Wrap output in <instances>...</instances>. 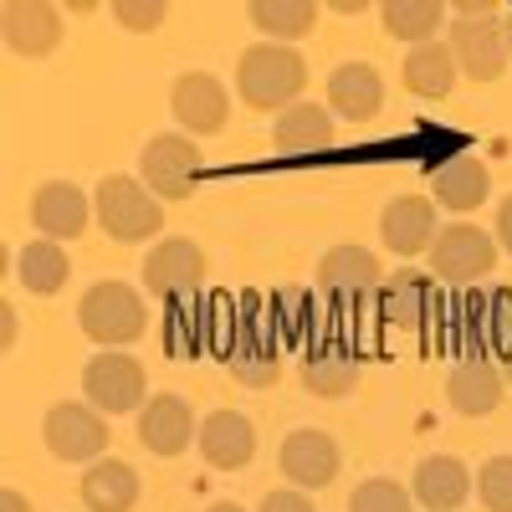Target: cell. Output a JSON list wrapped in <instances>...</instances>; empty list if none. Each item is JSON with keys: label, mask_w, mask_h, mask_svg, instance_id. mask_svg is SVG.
<instances>
[{"label": "cell", "mask_w": 512, "mask_h": 512, "mask_svg": "<svg viewBox=\"0 0 512 512\" xmlns=\"http://www.w3.org/2000/svg\"><path fill=\"white\" fill-rule=\"evenodd\" d=\"M487 190H492V169L477 154H456L431 175V200L446 205V210H461V216L477 210L487 200Z\"/></svg>", "instance_id": "20"}, {"label": "cell", "mask_w": 512, "mask_h": 512, "mask_svg": "<svg viewBox=\"0 0 512 512\" xmlns=\"http://www.w3.org/2000/svg\"><path fill=\"white\" fill-rule=\"evenodd\" d=\"M67 272H72V267H67V251H62L57 241H26L21 256H16V282H21L31 297L62 292Z\"/></svg>", "instance_id": "26"}, {"label": "cell", "mask_w": 512, "mask_h": 512, "mask_svg": "<svg viewBox=\"0 0 512 512\" xmlns=\"http://www.w3.org/2000/svg\"><path fill=\"white\" fill-rule=\"evenodd\" d=\"M0 512H31V502L16 487H6V492H0Z\"/></svg>", "instance_id": "36"}, {"label": "cell", "mask_w": 512, "mask_h": 512, "mask_svg": "<svg viewBox=\"0 0 512 512\" xmlns=\"http://www.w3.org/2000/svg\"><path fill=\"white\" fill-rule=\"evenodd\" d=\"M200 277H205V251L185 236H169L144 256V287L164 297V303H185L200 287Z\"/></svg>", "instance_id": "10"}, {"label": "cell", "mask_w": 512, "mask_h": 512, "mask_svg": "<svg viewBox=\"0 0 512 512\" xmlns=\"http://www.w3.org/2000/svg\"><path fill=\"white\" fill-rule=\"evenodd\" d=\"M262 512H318V507L308 502V492L282 487V492H267V497H262Z\"/></svg>", "instance_id": "34"}, {"label": "cell", "mask_w": 512, "mask_h": 512, "mask_svg": "<svg viewBox=\"0 0 512 512\" xmlns=\"http://www.w3.org/2000/svg\"><path fill=\"white\" fill-rule=\"evenodd\" d=\"M477 497L487 512H512V456H492L477 472Z\"/></svg>", "instance_id": "32"}, {"label": "cell", "mask_w": 512, "mask_h": 512, "mask_svg": "<svg viewBox=\"0 0 512 512\" xmlns=\"http://www.w3.org/2000/svg\"><path fill=\"white\" fill-rule=\"evenodd\" d=\"M492 236H497L502 251H512V195L497 205V226H492Z\"/></svg>", "instance_id": "35"}, {"label": "cell", "mask_w": 512, "mask_h": 512, "mask_svg": "<svg viewBox=\"0 0 512 512\" xmlns=\"http://www.w3.org/2000/svg\"><path fill=\"white\" fill-rule=\"evenodd\" d=\"M231 379L236 384H246V390H267V384H277V374H282V359H277V349H262V344H246V349H236L231 354Z\"/></svg>", "instance_id": "30"}, {"label": "cell", "mask_w": 512, "mask_h": 512, "mask_svg": "<svg viewBox=\"0 0 512 512\" xmlns=\"http://www.w3.org/2000/svg\"><path fill=\"white\" fill-rule=\"evenodd\" d=\"M410 487L390 482V477H374V482H359V492L349 497V512H410Z\"/></svg>", "instance_id": "31"}, {"label": "cell", "mask_w": 512, "mask_h": 512, "mask_svg": "<svg viewBox=\"0 0 512 512\" xmlns=\"http://www.w3.org/2000/svg\"><path fill=\"white\" fill-rule=\"evenodd\" d=\"M272 144L277 154H313L333 144V113L318 103H292L287 113H277L272 123Z\"/></svg>", "instance_id": "24"}, {"label": "cell", "mask_w": 512, "mask_h": 512, "mask_svg": "<svg viewBox=\"0 0 512 512\" xmlns=\"http://www.w3.org/2000/svg\"><path fill=\"white\" fill-rule=\"evenodd\" d=\"M41 441L57 461H103L108 451V415H98L93 405H77V400H62L47 410L41 420Z\"/></svg>", "instance_id": "6"}, {"label": "cell", "mask_w": 512, "mask_h": 512, "mask_svg": "<svg viewBox=\"0 0 512 512\" xmlns=\"http://www.w3.org/2000/svg\"><path fill=\"white\" fill-rule=\"evenodd\" d=\"M82 400H88L98 415H134V410H144L149 405L144 364L118 354V349H103L98 359H88V369H82Z\"/></svg>", "instance_id": "5"}, {"label": "cell", "mask_w": 512, "mask_h": 512, "mask_svg": "<svg viewBox=\"0 0 512 512\" xmlns=\"http://www.w3.org/2000/svg\"><path fill=\"white\" fill-rule=\"evenodd\" d=\"M205 512H246V507H236V502H210Z\"/></svg>", "instance_id": "38"}, {"label": "cell", "mask_w": 512, "mask_h": 512, "mask_svg": "<svg viewBox=\"0 0 512 512\" xmlns=\"http://www.w3.org/2000/svg\"><path fill=\"white\" fill-rule=\"evenodd\" d=\"M318 282L328 292H374L384 287V267H379V256L369 246H333L323 251V262H318Z\"/></svg>", "instance_id": "23"}, {"label": "cell", "mask_w": 512, "mask_h": 512, "mask_svg": "<svg viewBox=\"0 0 512 512\" xmlns=\"http://www.w3.org/2000/svg\"><path fill=\"white\" fill-rule=\"evenodd\" d=\"M318 21V6L313 0H251V26L262 31L267 41H277V47H287V41L308 36Z\"/></svg>", "instance_id": "27"}, {"label": "cell", "mask_w": 512, "mask_h": 512, "mask_svg": "<svg viewBox=\"0 0 512 512\" xmlns=\"http://www.w3.org/2000/svg\"><path fill=\"white\" fill-rule=\"evenodd\" d=\"M200 175V149L190 134H154L139 154V180L159 200H185Z\"/></svg>", "instance_id": "7"}, {"label": "cell", "mask_w": 512, "mask_h": 512, "mask_svg": "<svg viewBox=\"0 0 512 512\" xmlns=\"http://www.w3.org/2000/svg\"><path fill=\"white\" fill-rule=\"evenodd\" d=\"M451 11L436 6V0H390V6H379V21L395 41H410V47H425V41H436L441 21Z\"/></svg>", "instance_id": "28"}, {"label": "cell", "mask_w": 512, "mask_h": 512, "mask_svg": "<svg viewBox=\"0 0 512 512\" xmlns=\"http://www.w3.org/2000/svg\"><path fill=\"white\" fill-rule=\"evenodd\" d=\"M477 477L466 472V461L456 456H425L415 466V477H410V497L425 507V512H456L466 497H472Z\"/></svg>", "instance_id": "18"}, {"label": "cell", "mask_w": 512, "mask_h": 512, "mask_svg": "<svg viewBox=\"0 0 512 512\" xmlns=\"http://www.w3.org/2000/svg\"><path fill=\"white\" fill-rule=\"evenodd\" d=\"M303 384L318 400H344L359 384V364L349 354H338V349H313L303 359Z\"/></svg>", "instance_id": "29"}, {"label": "cell", "mask_w": 512, "mask_h": 512, "mask_svg": "<svg viewBox=\"0 0 512 512\" xmlns=\"http://www.w3.org/2000/svg\"><path fill=\"white\" fill-rule=\"evenodd\" d=\"M0 318H6V323H0V328H6V344H16V308L6 303V308H0Z\"/></svg>", "instance_id": "37"}, {"label": "cell", "mask_w": 512, "mask_h": 512, "mask_svg": "<svg viewBox=\"0 0 512 512\" xmlns=\"http://www.w3.org/2000/svg\"><path fill=\"white\" fill-rule=\"evenodd\" d=\"M497 267V236L482 231V226H446L431 246V272L446 277V282H477Z\"/></svg>", "instance_id": "8"}, {"label": "cell", "mask_w": 512, "mask_h": 512, "mask_svg": "<svg viewBox=\"0 0 512 512\" xmlns=\"http://www.w3.org/2000/svg\"><path fill=\"white\" fill-rule=\"evenodd\" d=\"M195 436H200L195 410H190V400H180V395H154V400L139 410V441H144V451H154V456H180Z\"/></svg>", "instance_id": "15"}, {"label": "cell", "mask_w": 512, "mask_h": 512, "mask_svg": "<svg viewBox=\"0 0 512 512\" xmlns=\"http://www.w3.org/2000/svg\"><path fill=\"white\" fill-rule=\"evenodd\" d=\"M93 210H88V195H82L72 180H47L36 195H31V226L41 231V241H77L88 231Z\"/></svg>", "instance_id": "11"}, {"label": "cell", "mask_w": 512, "mask_h": 512, "mask_svg": "<svg viewBox=\"0 0 512 512\" xmlns=\"http://www.w3.org/2000/svg\"><path fill=\"white\" fill-rule=\"evenodd\" d=\"M502 36H507V57H512V11L502 16Z\"/></svg>", "instance_id": "39"}, {"label": "cell", "mask_w": 512, "mask_h": 512, "mask_svg": "<svg viewBox=\"0 0 512 512\" xmlns=\"http://www.w3.org/2000/svg\"><path fill=\"white\" fill-rule=\"evenodd\" d=\"M303 82H308L303 57H297L292 47H277V41H256V47H246L241 62H236L241 103L262 108V113H272V108L287 113L297 103V93H303Z\"/></svg>", "instance_id": "1"}, {"label": "cell", "mask_w": 512, "mask_h": 512, "mask_svg": "<svg viewBox=\"0 0 512 512\" xmlns=\"http://www.w3.org/2000/svg\"><path fill=\"white\" fill-rule=\"evenodd\" d=\"M77 323H82V333H88L93 344L123 349V344H134V338H144L149 308H144V297L134 287H123V282H93L88 292H82V303H77Z\"/></svg>", "instance_id": "3"}, {"label": "cell", "mask_w": 512, "mask_h": 512, "mask_svg": "<svg viewBox=\"0 0 512 512\" xmlns=\"http://www.w3.org/2000/svg\"><path fill=\"white\" fill-rule=\"evenodd\" d=\"M0 31H6V47L16 57H47L62 47V11L47 0H11L0 11Z\"/></svg>", "instance_id": "13"}, {"label": "cell", "mask_w": 512, "mask_h": 512, "mask_svg": "<svg viewBox=\"0 0 512 512\" xmlns=\"http://www.w3.org/2000/svg\"><path fill=\"white\" fill-rule=\"evenodd\" d=\"M379 236L384 246H390L395 256H420V251H431L436 246V200L431 195H400L384 205V216H379Z\"/></svg>", "instance_id": "14"}, {"label": "cell", "mask_w": 512, "mask_h": 512, "mask_svg": "<svg viewBox=\"0 0 512 512\" xmlns=\"http://www.w3.org/2000/svg\"><path fill=\"white\" fill-rule=\"evenodd\" d=\"M405 88L415 93V98H446L451 88H456V77H461V67H456V57H451V47H441V41H425V47H410V57H405Z\"/></svg>", "instance_id": "25"}, {"label": "cell", "mask_w": 512, "mask_h": 512, "mask_svg": "<svg viewBox=\"0 0 512 512\" xmlns=\"http://www.w3.org/2000/svg\"><path fill=\"white\" fill-rule=\"evenodd\" d=\"M446 47H451L461 77H472V82H497L502 77L507 36H502V21H497L492 0H461V6H451V41Z\"/></svg>", "instance_id": "2"}, {"label": "cell", "mask_w": 512, "mask_h": 512, "mask_svg": "<svg viewBox=\"0 0 512 512\" xmlns=\"http://www.w3.org/2000/svg\"><path fill=\"white\" fill-rule=\"evenodd\" d=\"M502 379H507V384H512V354H507V364H502Z\"/></svg>", "instance_id": "40"}, {"label": "cell", "mask_w": 512, "mask_h": 512, "mask_svg": "<svg viewBox=\"0 0 512 512\" xmlns=\"http://www.w3.org/2000/svg\"><path fill=\"white\" fill-rule=\"evenodd\" d=\"M502 390H507V379H502V369L487 364V359H461V364L446 374V400H451V410L466 415V420L492 415V410L502 405Z\"/></svg>", "instance_id": "19"}, {"label": "cell", "mask_w": 512, "mask_h": 512, "mask_svg": "<svg viewBox=\"0 0 512 512\" xmlns=\"http://www.w3.org/2000/svg\"><path fill=\"white\" fill-rule=\"evenodd\" d=\"M93 200H98V205H93V210H98V226H103L113 241H149V236H159V226H164V205H159V195H149L144 180L108 175Z\"/></svg>", "instance_id": "4"}, {"label": "cell", "mask_w": 512, "mask_h": 512, "mask_svg": "<svg viewBox=\"0 0 512 512\" xmlns=\"http://www.w3.org/2000/svg\"><path fill=\"white\" fill-rule=\"evenodd\" d=\"M113 16H118L128 31H154V26L164 21V6H159V0H149V6H134V0H118Z\"/></svg>", "instance_id": "33"}, {"label": "cell", "mask_w": 512, "mask_h": 512, "mask_svg": "<svg viewBox=\"0 0 512 512\" xmlns=\"http://www.w3.org/2000/svg\"><path fill=\"white\" fill-rule=\"evenodd\" d=\"M200 456L216 466V472H236L256 456V425L241 415V410H216L200 420V436H195Z\"/></svg>", "instance_id": "16"}, {"label": "cell", "mask_w": 512, "mask_h": 512, "mask_svg": "<svg viewBox=\"0 0 512 512\" xmlns=\"http://www.w3.org/2000/svg\"><path fill=\"white\" fill-rule=\"evenodd\" d=\"M384 108V77L369 62H344L328 72V113L349 118V123H369Z\"/></svg>", "instance_id": "17"}, {"label": "cell", "mask_w": 512, "mask_h": 512, "mask_svg": "<svg viewBox=\"0 0 512 512\" xmlns=\"http://www.w3.org/2000/svg\"><path fill=\"white\" fill-rule=\"evenodd\" d=\"M169 113L180 118V128H185L190 139L221 134L226 118H231L226 82L210 77V72H185V77H175V88H169Z\"/></svg>", "instance_id": "9"}, {"label": "cell", "mask_w": 512, "mask_h": 512, "mask_svg": "<svg viewBox=\"0 0 512 512\" xmlns=\"http://www.w3.org/2000/svg\"><path fill=\"white\" fill-rule=\"evenodd\" d=\"M379 313L390 318L395 328H425V318L436 313V282L425 277V272H395V277H384L379 287Z\"/></svg>", "instance_id": "22"}, {"label": "cell", "mask_w": 512, "mask_h": 512, "mask_svg": "<svg viewBox=\"0 0 512 512\" xmlns=\"http://www.w3.org/2000/svg\"><path fill=\"white\" fill-rule=\"evenodd\" d=\"M139 502V472L118 456H103L82 472V507L88 512H134Z\"/></svg>", "instance_id": "21"}, {"label": "cell", "mask_w": 512, "mask_h": 512, "mask_svg": "<svg viewBox=\"0 0 512 512\" xmlns=\"http://www.w3.org/2000/svg\"><path fill=\"white\" fill-rule=\"evenodd\" d=\"M282 477L297 487V492H318L338 477V441L328 431H313V425H303V431H292L282 441Z\"/></svg>", "instance_id": "12"}]
</instances>
